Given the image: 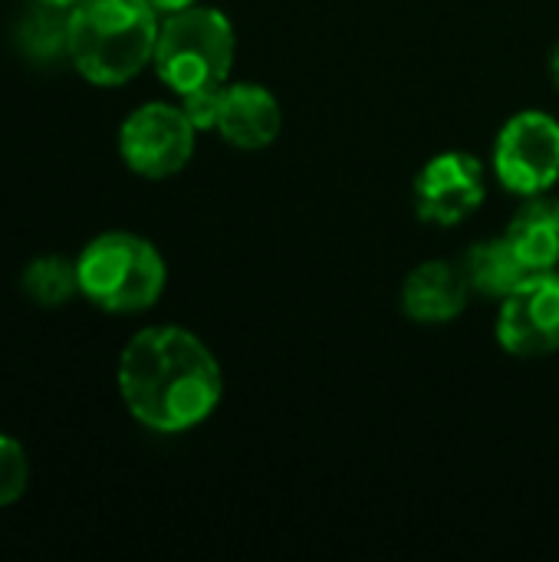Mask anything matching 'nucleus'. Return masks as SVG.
<instances>
[{"instance_id": "obj_1", "label": "nucleus", "mask_w": 559, "mask_h": 562, "mask_svg": "<svg viewBox=\"0 0 559 562\" xmlns=\"http://www.w3.org/2000/svg\"><path fill=\"white\" fill-rule=\"evenodd\" d=\"M119 395L128 415L155 435L204 425L224 395L217 356L181 326H148L119 356Z\"/></svg>"}, {"instance_id": "obj_2", "label": "nucleus", "mask_w": 559, "mask_h": 562, "mask_svg": "<svg viewBox=\"0 0 559 562\" xmlns=\"http://www.w3.org/2000/svg\"><path fill=\"white\" fill-rule=\"evenodd\" d=\"M158 26L148 0H79L69 7L66 53L92 86H122L152 63Z\"/></svg>"}, {"instance_id": "obj_3", "label": "nucleus", "mask_w": 559, "mask_h": 562, "mask_svg": "<svg viewBox=\"0 0 559 562\" xmlns=\"http://www.w3.org/2000/svg\"><path fill=\"white\" fill-rule=\"evenodd\" d=\"M79 293L105 313H145L168 283V267L158 247L132 231L92 237L76 257Z\"/></svg>"}, {"instance_id": "obj_4", "label": "nucleus", "mask_w": 559, "mask_h": 562, "mask_svg": "<svg viewBox=\"0 0 559 562\" xmlns=\"http://www.w3.org/2000/svg\"><path fill=\"white\" fill-rule=\"evenodd\" d=\"M234 53L237 36L227 13L194 3L188 10L161 16L152 66L175 95H185L194 89L231 82Z\"/></svg>"}, {"instance_id": "obj_5", "label": "nucleus", "mask_w": 559, "mask_h": 562, "mask_svg": "<svg viewBox=\"0 0 559 562\" xmlns=\"http://www.w3.org/2000/svg\"><path fill=\"white\" fill-rule=\"evenodd\" d=\"M494 178L517 198L547 194L559 181V122L544 109L511 115L491 151Z\"/></svg>"}, {"instance_id": "obj_6", "label": "nucleus", "mask_w": 559, "mask_h": 562, "mask_svg": "<svg viewBox=\"0 0 559 562\" xmlns=\"http://www.w3.org/2000/svg\"><path fill=\"white\" fill-rule=\"evenodd\" d=\"M198 128L181 105L145 102L119 128V155L138 178L161 181L188 168Z\"/></svg>"}, {"instance_id": "obj_7", "label": "nucleus", "mask_w": 559, "mask_h": 562, "mask_svg": "<svg viewBox=\"0 0 559 562\" xmlns=\"http://www.w3.org/2000/svg\"><path fill=\"white\" fill-rule=\"evenodd\" d=\"M497 346L514 359H547L559 349V273H527L504 300L494 319Z\"/></svg>"}, {"instance_id": "obj_8", "label": "nucleus", "mask_w": 559, "mask_h": 562, "mask_svg": "<svg viewBox=\"0 0 559 562\" xmlns=\"http://www.w3.org/2000/svg\"><path fill=\"white\" fill-rule=\"evenodd\" d=\"M488 198V171L471 151H441L422 165L412 184L418 221L435 227L465 224Z\"/></svg>"}, {"instance_id": "obj_9", "label": "nucleus", "mask_w": 559, "mask_h": 562, "mask_svg": "<svg viewBox=\"0 0 559 562\" xmlns=\"http://www.w3.org/2000/svg\"><path fill=\"white\" fill-rule=\"evenodd\" d=\"M283 128V109L277 95L260 82H227L221 92L217 135L241 151H264Z\"/></svg>"}, {"instance_id": "obj_10", "label": "nucleus", "mask_w": 559, "mask_h": 562, "mask_svg": "<svg viewBox=\"0 0 559 562\" xmlns=\"http://www.w3.org/2000/svg\"><path fill=\"white\" fill-rule=\"evenodd\" d=\"M471 283L461 263L448 260H425L418 263L399 290L402 313L418 326H441L458 319L468 310Z\"/></svg>"}, {"instance_id": "obj_11", "label": "nucleus", "mask_w": 559, "mask_h": 562, "mask_svg": "<svg viewBox=\"0 0 559 562\" xmlns=\"http://www.w3.org/2000/svg\"><path fill=\"white\" fill-rule=\"evenodd\" d=\"M507 244L527 273L557 270L559 263V198L534 194L524 198L514 221L507 224Z\"/></svg>"}, {"instance_id": "obj_12", "label": "nucleus", "mask_w": 559, "mask_h": 562, "mask_svg": "<svg viewBox=\"0 0 559 562\" xmlns=\"http://www.w3.org/2000/svg\"><path fill=\"white\" fill-rule=\"evenodd\" d=\"M461 270L471 283V293L491 300H504L527 277V267L517 260L507 237H488L471 244L461 257Z\"/></svg>"}, {"instance_id": "obj_13", "label": "nucleus", "mask_w": 559, "mask_h": 562, "mask_svg": "<svg viewBox=\"0 0 559 562\" xmlns=\"http://www.w3.org/2000/svg\"><path fill=\"white\" fill-rule=\"evenodd\" d=\"M23 293L36 303V306H63L79 293V277H76V260L69 263L66 257L46 254L26 263L23 277H20Z\"/></svg>"}, {"instance_id": "obj_14", "label": "nucleus", "mask_w": 559, "mask_h": 562, "mask_svg": "<svg viewBox=\"0 0 559 562\" xmlns=\"http://www.w3.org/2000/svg\"><path fill=\"white\" fill-rule=\"evenodd\" d=\"M26 481H30L26 451L13 438L0 435V507L16 504L26 491Z\"/></svg>"}, {"instance_id": "obj_15", "label": "nucleus", "mask_w": 559, "mask_h": 562, "mask_svg": "<svg viewBox=\"0 0 559 562\" xmlns=\"http://www.w3.org/2000/svg\"><path fill=\"white\" fill-rule=\"evenodd\" d=\"M227 86V82H224ZM224 86H208V89H194V92H185V95H178L181 102V109H185V115L191 119V125L198 128V132H211V128H217V115H221V92H224Z\"/></svg>"}, {"instance_id": "obj_16", "label": "nucleus", "mask_w": 559, "mask_h": 562, "mask_svg": "<svg viewBox=\"0 0 559 562\" xmlns=\"http://www.w3.org/2000/svg\"><path fill=\"white\" fill-rule=\"evenodd\" d=\"M161 16H168V13H178V10H188V7H194V3H201V0H148Z\"/></svg>"}, {"instance_id": "obj_17", "label": "nucleus", "mask_w": 559, "mask_h": 562, "mask_svg": "<svg viewBox=\"0 0 559 562\" xmlns=\"http://www.w3.org/2000/svg\"><path fill=\"white\" fill-rule=\"evenodd\" d=\"M550 76H554V82H557L559 89V43L557 49H554V56H550Z\"/></svg>"}, {"instance_id": "obj_18", "label": "nucleus", "mask_w": 559, "mask_h": 562, "mask_svg": "<svg viewBox=\"0 0 559 562\" xmlns=\"http://www.w3.org/2000/svg\"><path fill=\"white\" fill-rule=\"evenodd\" d=\"M36 3H53V7H72V3H79V0H36Z\"/></svg>"}]
</instances>
